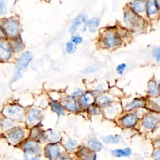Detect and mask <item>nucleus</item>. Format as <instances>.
Segmentation results:
<instances>
[{
    "label": "nucleus",
    "mask_w": 160,
    "mask_h": 160,
    "mask_svg": "<svg viewBox=\"0 0 160 160\" xmlns=\"http://www.w3.org/2000/svg\"><path fill=\"white\" fill-rule=\"evenodd\" d=\"M33 56L29 52L26 51L24 52L18 59L14 68V72L12 78V82L17 81L19 79L24 71L26 69L29 62L32 60Z\"/></svg>",
    "instance_id": "obj_1"
},
{
    "label": "nucleus",
    "mask_w": 160,
    "mask_h": 160,
    "mask_svg": "<svg viewBox=\"0 0 160 160\" xmlns=\"http://www.w3.org/2000/svg\"><path fill=\"white\" fill-rule=\"evenodd\" d=\"M2 29L4 30V32H6L8 36L14 37L19 32V23L17 20L9 19L2 23Z\"/></svg>",
    "instance_id": "obj_2"
},
{
    "label": "nucleus",
    "mask_w": 160,
    "mask_h": 160,
    "mask_svg": "<svg viewBox=\"0 0 160 160\" xmlns=\"http://www.w3.org/2000/svg\"><path fill=\"white\" fill-rule=\"evenodd\" d=\"M103 42L106 47L112 48L118 46L121 44V41L115 32L108 31L104 36Z\"/></svg>",
    "instance_id": "obj_3"
},
{
    "label": "nucleus",
    "mask_w": 160,
    "mask_h": 160,
    "mask_svg": "<svg viewBox=\"0 0 160 160\" xmlns=\"http://www.w3.org/2000/svg\"><path fill=\"white\" fill-rule=\"evenodd\" d=\"M45 153L48 158L54 159L56 158L60 153L59 147L56 144H49L46 147Z\"/></svg>",
    "instance_id": "obj_4"
},
{
    "label": "nucleus",
    "mask_w": 160,
    "mask_h": 160,
    "mask_svg": "<svg viewBox=\"0 0 160 160\" xmlns=\"http://www.w3.org/2000/svg\"><path fill=\"white\" fill-rule=\"evenodd\" d=\"M25 152L29 154H36L39 152V146L38 144L34 141H27L23 145Z\"/></svg>",
    "instance_id": "obj_5"
},
{
    "label": "nucleus",
    "mask_w": 160,
    "mask_h": 160,
    "mask_svg": "<svg viewBox=\"0 0 160 160\" xmlns=\"http://www.w3.org/2000/svg\"><path fill=\"white\" fill-rule=\"evenodd\" d=\"M9 115L16 119H21L23 117V110L21 108L17 106H9L6 109Z\"/></svg>",
    "instance_id": "obj_6"
},
{
    "label": "nucleus",
    "mask_w": 160,
    "mask_h": 160,
    "mask_svg": "<svg viewBox=\"0 0 160 160\" xmlns=\"http://www.w3.org/2000/svg\"><path fill=\"white\" fill-rule=\"evenodd\" d=\"M24 136V132L21 129H17L12 131L8 136L9 141L12 143H17L23 139Z\"/></svg>",
    "instance_id": "obj_7"
},
{
    "label": "nucleus",
    "mask_w": 160,
    "mask_h": 160,
    "mask_svg": "<svg viewBox=\"0 0 160 160\" xmlns=\"http://www.w3.org/2000/svg\"><path fill=\"white\" fill-rule=\"evenodd\" d=\"M87 20V16L85 14L83 13H81L79 14H78L72 21V23H71V28L69 29V31L71 33H74L77 28H78V26L81 24L82 23L86 22Z\"/></svg>",
    "instance_id": "obj_8"
},
{
    "label": "nucleus",
    "mask_w": 160,
    "mask_h": 160,
    "mask_svg": "<svg viewBox=\"0 0 160 160\" xmlns=\"http://www.w3.org/2000/svg\"><path fill=\"white\" fill-rule=\"evenodd\" d=\"M11 50L9 45L5 41L0 44V56L2 60H7L11 57Z\"/></svg>",
    "instance_id": "obj_9"
},
{
    "label": "nucleus",
    "mask_w": 160,
    "mask_h": 160,
    "mask_svg": "<svg viewBox=\"0 0 160 160\" xmlns=\"http://www.w3.org/2000/svg\"><path fill=\"white\" fill-rule=\"evenodd\" d=\"M124 21L126 23L131 26H135L138 24L139 22V19L136 14H133L132 12L126 11L124 13Z\"/></svg>",
    "instance_id": "obj_10"
},
{
    "label": "nucleus",
    "mask_w": 160,
    "mask_h": 160,
    "mask_svg": "<svg viewBox=\"0 0 160 160\" xmlns=\"http://www.w3.org/2000/svg\"><path fill=\"white\" fill-rule=\"evenodd\" d=\"M41 118V112L36 109H29L28 113V121L31 124L38 123Z\"/></svg>",
    "instance_id": "obj_11"
},
{
    "label": "nucleus",
    "mask_w": 160,
    "mask_h": 160,
    "mask_svg": "<svg viewBox=\"0 0 160 160\" xmlns=\"http://www.w3.org/2000/svg\"><path fill=\"white\" fill-rule=\"evenodd\" d=\"M78 156L82 160H95V154L86 148L81 149L78 152Z\"/></svg>",
    "instance_id": "obj_12"
},
{
    "label": "nucleus",
    "mask_w": 160,
    "mask_h": 160,
    "mask_svg": "<svg viewBox=\"0 0 160 160\" xmlns=\"http://www.w3.org/2000/svg\"><path fill=\"white\" fill-rule=\"evenodd\" d=\"M62 104L67 109L72 111H77L79 108L78 104L77 103L76 100L72 98H68L65 99L62 102Z\"/></svg>",
    "instance_id": "obj_13"
},
{
    "label": "nucleus",
    "mask_w": 160,
    "mask_h": 160,
    "mask_svg": "<svg viewBox=\"0 0 160 160\" xmlns=\"http://www.w3.org/2000/svg\"><path fill=\"white\" fill-rule=\"evenodd\" d=\"M137 121L136 116L133 114H128L124 116L121 119L122 124L126 127H130L133 126Z\"/></svg>",
    "instance_id": "obj_14"
},
{
    "label": "nucleus",
    "mask_w": 160,
    "mask_h": 160,
    "mask_svg": "<svg viewBox=\"0 0 160 160\" xmlns=\"http://www.w3.org/2000/svg\"><path fill=\"white\" fill-rule=\"evenodd\" d=\"M94 101V97L91 93H86L82 95L80 98V103L82 106L91 105Z\"/></svg>",
    "instance_id": "obj_15"
},
{
    "label": "nucleus",
    "mask_w": 160,
    "mask_h": 160,
    "mask_svg": "<svg viewBox=\"0 0 160 160\" xmlns=\"http://www.w3.org/2000/svg\"><path fill=\"white\" fill-rule=\"evenodd\" d=\"M100 20L98 18H93L87 21L86 22V26L88 27L90 32H94L96 31L97 28L99 26Z\"/></svg>",
    "instance_id": "obj_16"
},
{
    "label": "nucleus",
    "mask_w": 160,
    "mask_h": 160,
    "mask_svg": "<svg viewBox=\"0 0 160 160\" xmlns=\"http://www.w3.org/2000/svg\"><path fill=\"white\" fill-rule=\"evenodd\" d=\"M120 139H121V136L119 135H109V136L102 138L103 141L108 144L118 143Z\"/></svg>",
    "instance_id": "obj_17"
},
{
    "label": "nucleus",
    "mask_w": 160,
    "mask_h": 160,
    "mask_svg": "<svg viewBox=\"0 0 160 160\" xmlns=\"http://www.w3.org/2000/svg\"><path fill=\"white\" fill-rule=\"evenodd\" d=\"M111 153L113 156H117V157L126 156H129L131 154V149L128 148L124 149H116V150H112L111 151Z\"/></svg>",
    "instance_id": "obj_18"
},
{
    "label": "nucleus",
    "mask_w": 160,
    "mask_h": 160,
    "mask_svg": "<svg viewBox=\"0 0 160 160\" xmlns=\"http://www.w3.org/2000/svg\"><path fill=\"white\" fill-rule=\"evenodd\" d=\"M88 144L90 148H91L93 150L96 151H99L102 148V144L96 140H94V139L89 140L88 141Z\"/></svg>",
    "instance_id": "obj_19"
},
{
    "label": "nucleus",
    "mask_w": 160,
    "mask_h": 160,
    "mask_svg": "<svg viewBox=\"0 0 160 160\" xmlns=\"http://www.w3.org/2000/svg\"><path fill=\"white\" fill-rule=\"evenodd\" d=\"M50 104H51V106L52 109L54 110V111H55L58 115L64 114L63 109L59 104H58L57 102H56L55 101H51Z\"/></svg>",
    "instance_id": "obj_20"
},
{
    "label": "nucleus",
    "mask_w": 160,
    "mask_h": 160,
    "mask_svg": "<svg viewBox=\"0 0 160 160\" xmlns=\"http://www.w3.org/2000/svg\"><path fill=\"white\" fill-rule=\"evenodd\" d=\"M12 46L14 51H16V52H18V51H21L23 48L22 43L21 41H20L19 39H17L13 41L12 42Z\"/></svg>",
    "instance_id": "obj_21"
},
{
    "label": "nucleus",
    "mask_w": 160,
    "mask_h": 160,
    "mask_svg": "<svg viewBox=\"0 0 160 160\" xmlns=\"http://www.w3.org/2000/svg\"><path fill=\"white\" fill-rule=\"evenodd\" d=\"M118 107L115 105H111L109 106L106 109V114L107 116H112L114 115L118 112Z\"/></svg>",
    "instance_id": "obj_22"
},
{
    "label": "nucleus",
    "mask_w": 160,
    "mask_h": 160,
    "mask_svg": "<svg viewBox=\"0 0 160 160\" xmlns=\"http://www.w3.org/2000/svg\"><path fill=\"white\" fill-rule=\"evenodd\" d=\"M42 131L38 128H34L31 131V136L34 139L40 138L42 136Z\"/></svg>",
    "instance_id": "obj_23"
},
{
    "label": "nucleus",
    "mask_w": 160,
    "mask_h": 160,
    "mask_svg": "<svg viewBox=\"0 0 160 160\" xmlns=\"http://www.w3.org/2000/svg\"><path fill=\"white\" fill-rule=\"evenodd\" d=\"M132 3H133V9L135 11L141 12L143 11L144 8H143V5L142 4V2L136 1V2H133Z\"/></svg>",
    "instance_id": "obj_24"
},
{
    "label": "nucleus",
    "mask_w": 160,
    "mask_h": 160,
    "mask_svg": "<svg viewBox=\"0 0 160 160\" xmlns=\"http://www.w3.org/2000/svg\"><path fill=\"white\" fill-rule=\"evenodd\" d=\"M98 102L101 105H106L111 102V99L108 96H102L98 99Z\"/></svg>",
    "instance_id": "obj_25"
},
{
    "label": "nucleus",
    "mask_w": 160,
    "mask_h": 160,
    "mask_svg": "<svg viewBox=\"0 0 160 160\" xmlns=\"http://www.w3.org/2000/svg\"><path fill=\"white\" fill-rule=\"evenodd\" d=\"M66 51L69 53H72L75 51V46H74V44L72 42H68L66 44Z\"/></svg>",
    "instance_id": "obj_26"
},
{
    "label": "nucleus",
    "mask_w": 160,
    "mask_h": 160,
    "mask_svg": "<svg viewBox=\"0 0 160 160\" xmlns=\"http://www.w3.org/2000/svg\"><path fill=\"white\" fill-rule=\"evenodd\" d=\"M142 104V102L139 100H134L132 102H131L129 104H128L127 106V108H129V109H132V108H136V107H138V106H139Z\"/></svg>",
    "instance_id": "obj_27"
},
{
    "label": "nucleus",
    "mask_w": 160,
    "mask_h": 160,
    "mask_svg": "<svg viewBox=\"0 0 160 160\" xmlns=\"http://www.w3.org/2000/svg\"><path fill=\"white\" fill-rule=\"evenodd\" d=\"M89 112L93 115L98 114L99 113V109L98 107L96 106H91L89 108Z\"/></svg>",
    "instance_id": "obj_28"
},
{
    "label": "nucleus",
    "mask_w": 160,
    "mask_h": 160,
    "mask_svg": "<svg viewBox=\"0 0 160 160\" xmlns=\"http://www.w3.org/2000/svg\"><path fill=\"white\" fill-rule=\"evenodd\" d=\"M77 145V142L75 140H71L69 141L66 144V146L67 148V149H73Z\"/></svg>",
    "instance_id": "obj_29"
},
{
    "label": "nucleus",
    "mask_w": 160,
    "mask_h": 160,
    "mask_svg": "<svg viewBox=\"0 0 160 160\" xmlns=\"http://www.w3.org/2000/svg\"><path fill=\"white\" fill-rule=\"evenodd\" d=\"M13 124V122L12 120L7 119H4V121H2V126L4 128H8L11 126L12 124Z\"/></svg>",
    "instance_id": "obj_30"
},
{
    "label": "nucleus",
    "mask_w": 160,
    "mask_h": 160,
    "mask_svg": "<svg viewBox=\"0 0 160 160\" xmlns=\"http://www.w3.org/2000/svg\"><path fill=\"white\" fill-rule=\"evenodd\" d=\"M126 64H119L118 65V66L116 68V70L118 71V72L119 74H122L124 71V69L126 68Z\"/></svg>",
    "instance_id": "obj_31"
},
{
    "label": "nucleus",
    "mask_w": 160,
    "mask_h": 160,
    "mask_svg": "<svg viewBox=\"0 0 160 160\" xmlns=\"http://www.w3.org/2000/svg\"><path fill=\"white\" fill-rule=\"evenodd\" d=\"M71 40H72V41L74 43H75V44H79V43H81V42H82V38H81V37H79V36H73V37L72 38Z\"/></svg>",
    "instance_id": "obj_32"
},
{
    "label": "nucleus",
    "mask_w": 160,
    "mask_h": 160,
    "mask_svg": "<svg viewBox=\"0 0 160 160\" xmlns=\"http://www.w3.org/2000/svg\"><path fill=\"white\" fill-rule=\"evenodd\" d=\"M153 54L157 60L160 59V48H157L154 50Z\"/></svg>",
    "instance_id": "obj_33"
},
{
    "label": "nucleus",
    "mask_w": 160,
    "mask_h": 160,
    "mask_svg": "<svg viewBox=\"0 0 160 160\" xmlns=\"http://www.w3.org/2000/svg\"><path fill=\"white\" fill-rule=\"evenodd\" d=\"M96 69L94 67H93V66L88 67V68H87L85 69V71H84V72H85V73H89V72H93V71H96Z\"/></svg>",
    "instance_id": "obj_34"
},
{
    "label": "nucleus",
    "mask_w": 160,
    "mask_h": 160,
    "mask_svg": "<svg viewBox=\"0 0 160 160\" xmlns=\"http://www.w3.org/2000/svg\"><path fill=\"white\" fill-rule=\"evenodd\" d=\"M154 157L156 159V160H160V149L157 150L154 154Z\"/></svg>",
    "instance_id": "obj_35"
},
{
    "label": "nucleus",
    "mask_w": 160,
    "mask_h": 160,
    "mask_svg": "<svg viewBox=\"0 0 160 160\" xmlns=\"http://www.w3.org/2000/svg\"><path fill=\"white\" fill-rule=\"evenodd\" d=\"M82 93V92L81 91H77L73 93V95L74 96H79V95L81 94Z\"/></svg>",
    "instance_id": "obj_36"
}]
</instances>
